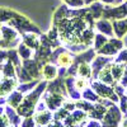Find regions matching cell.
Segmentation results:
<instances>
[{
    "label": "cell",
    "instance_id": "cell-1",
    "mask_svg": "<svg viewBox=\"0 0 127 127\" xmlns=\"http://www.w3.org/2000/svg\"><path fill=\"white\" fill-rule=\"evenodd\" d=\"M6 24L10 26V27H13L20 36L24 34V33H29V32H34V33L41 34V29H39L36 24L32 23L26 15L19 14V13H17V15H15L14 18H12L10 20H8Z\"/></svg>",
    "mask_w": 127,
    "mask_h": 127
},
{
    "label": "cell",
    "instance_id": "cell-2",
    "mask_svg": "<svg viewBox=\"0 0 127 127\" xmlns=\"http://www.w3.org/2000/svg\"><path fill=\"white\" fill-rule=\"evenodd\" d=\"M0 41H1V48L10 50L19 45L20 37L13 27L8 24H1V27H0Z\"/></svg>",
    "mask_w": 127,
    "mask_h": 127
},
{
    "label": "cell",
    "instance_id": "cell-3",
    "mask_svg": "<svg viewBox=\"0 0 127 127\" xmlns=\"http://www.w3.org/2000/svg\"><path fill=\"white\" fill-rule=\"evenodd\" d=\"M45 88H46V83L43 81L37 87V89L34 92H32L29 95H27V97L24 98V100H23V104L18 107V113L22 114V116H29L32 113V111H33V108H34V104H36L38 97L41 95V93L43 92Z\"/></svg>",
    "mask_w": 127,
    "mask_h": 127
},
{
    "label": "cell",
    "instance_id": "cell-4",
    "mask_svg": "<svg viewBox=\"0 0 127 127\" xmlns=\"http://www.w3.org/2000/svg\"><path fill=\"white\" fill-rule=\"evenodd\" d=\"M104 18H114V19H122L127 17V0L117 8H104L103 12Z\"/></svg>",
    "mask_w": 127,
    "mask_h": 127
},
{
    "label": "cell",
    "instance_id": "cell-5",
    "mask_svg": "<svg viewBox=\"0 0 127 127\" xmlns=\"http://www.w3.org/2000/svg\"><path fill=\"white\" fill-rule=\"evenodd\" d=\"M122 46L123 43L120 38H112L99 50V54L100 55H114L118 50L122 48Z\"/></svg>",
    "mask_w": 127,
    "mask_h": 127
},
{
    "label": "cell",
    "instance_id": "cell-6",
    "mask_svg": "<svg viewBox=\"0 0 127 127\" xmlns=\"http://www.w3.org/2000/svg\"><path fill=\"white\" fill-rule=\"evenodd\" d=\"M23 67L31 74V76L33 79H39L42 75V66H39V64L36 60H24L23 61Z\"/></svg>",
    "mask_w": 127,
    "mask_h": 127
},
{
    "label": "cell",
    "instance_id": "cell-7",
    "mask_svg": "<svg viewBox=\"0 0 127 127\" xmlns=\"http://www.w3.org/2000/svg\"><path fill=\"white\" fill-rule=\"evenodd\" d=\"M39 36L38 33H34V32H29V33H24L22 34V42L26 43L28 47H31L32 50H38L41 41H39Z\"/></svg>",
    "mask_w": 127,
    "mask_h": 127
},
{
    "label": "cell",
    "instance_id": "cell-8",
    "mask_svg": "<svg viewBox=\"0 0 127 127\" xmlns=\"http://www.w3.org/2000/svg\"><path fill=\"white\" fill-rule=\"evenodd\" d=\"M113 29H114V34L117 38H122L127 33V18L125 19H116L113 20Z\"/></svg>",
    "mask_w": 127,
    "mask_h": 127
},
{
    "label": "cell",
    "instance_id": "cell-9",
    "mask_svg": "<svg viewBox=\"0 0 127 127\" xmlns=\"http://www.w3.org/2000/svg\"><path fill=\"white\" fill-rule=\"evenodd\" d=\"M112 24L108 22V20H105V19H102L99 20V22L97 23V29L102 34H107L109 37L113 36V32H112Z\"/></svg>",
    "mask_w": 127,
    "mask_h": 127
},
{
    "label": "cell",
    "instance_id": "cell-10",
    "mask_svg": "<svg viewBox=\"0 0 127 127\" xmlns=\"http://www.w3.org/2000/svg\"><path fill=\"white\" fill-rule=\"evenodd\" d=\"M3 71V76L4 78H15V65L10 61L8 60L4 65L1 66V69H0Z\"/></svg>",
    "mask_w": 127,
    "mask_h": 127
},
{
    "label": "cell",
    "instance_id": "cell-11",
    "mask_svg": "<svg viewBox=\"0 0 127 127\" xmlns=\"http://www.w3.org/2000/svg\"><path fill=\"white\" fill-rule=\"evenodd\" d=\"M56 72H57V70H56L54 64H46L42 67V76L46 80H52L56 76Z\"/></svg>",
    "mask_w": 127,
    "mask_h": 127
},
{
    "label": "cell",
    "instance_id": "cell-12",
    "mask_svg": "<svg viewBox=\"0 0 127 127\" xmlns=\"http://www.w3.org/2000/svg\"><path fill=\"white\" fill-rule=\"evenodd\" d=\"M17 15V12L13 9L9 8H0V23L3 22H8L12 18H14Z\"/></svg>",
    "mask_w": 127,
    "mask_h": 127
},
{
    "label": "cell",
    "instance_id": "cell-13",
    "mask_svg": "<svg viewBox=\"0 0 127 127\" xmlns=\"http://www.w3.org/2000/svg\"><path fill=\"white\" fill-rule=\"evenodd\" d=\"M18 54L23 60H29L32 57V48L28 47L23 42H20L18 45Z\"/></svg>",
    "mask_w": 127,
    "mask_h": 127
},
{
    "label": "cell",
    "instance_id": "cell-14",
    "mask_svg": "<svg viewBox=\"0 0 127 127\" xmlns=\"http://www.w3.org/2000/svg\"><path fill=\"white\" fill-rule=\"evenodd\" d=\"M23 99V93H20L19 90L18 92H14L10 94V97L8 98V103L12 105V107H18L19 103L22 102Z\"/></svg>",
    "mask_w": 127,
    "mask_h": 127
},
{
    "label": "cell",
    "instance_id": "cell-15",
    "mask_svg": "<svg viewBox=\"0 0 127 127\" xmlns=\"http://www.w3.org/2000/svg\"><path fill=\"white\" fill-rule=\"evenodd\" d=\"M103 12H104V8H103L102 4H99V3H94V4L89 8V13L93 15V18H98V17L103 15Z\"/></svg>",
    "mask_w": 127,
    "mask_h": 127
},
{
    "label": "cell",
    "instance_id": "cell-16",
    "mask_svg": "<svg viewBox=\"0 0 127 127\" xmlns=\"http://www.w3.org/2000/svg\"><path fill=\"white\" fill-rule=\"evenodd\" d=\"M78 72L80 74V76L83 78H89L90 76V66L88 62H83L78 67Z\"/></svg>",
    "mask_w": 127,
    "mask_h": 127
},
{
    "label": "cell",
    "instance_id": "cell-17",
    "mask_svg": "<svg viewBox=\"0 0 127 127\" xmlns=\"http://www.w3.org/2000/svg\"><path fill=\"white\" fill-rule=\"evenodd\" d=\"M95 41H97V42L94 43V48L97 50V51H99L108 42V39L104 37V34H97V36H95Z\"/></svg>",
    "mask_w": 127,
    "mask_h": 127
},
{
    "label": "cell",
    "instance_id": "cell-18",
    "mask_svg": "<svg viewBox=\"0 0 127 127\" xmlns=\"http://www.w3.org/2000/svg\"><path fill=\"white\" fill-rule=\"evenodd\" d=\"M99 79H100L102 81H104V83H107V84H112V76H111V71H109V66L102 70V72H100V75H99Z\"/></svg>",
    "mask_w": 127,
    "mask_h": 127
},
{
    "label": "cell",
    "instance_id": "cell-19",
    "mask_svg": "<svg viewBox=\"0 0 127 127\" xmlns=\"http://www.w3.org/2000/svg\"><path fill=\"white\" fill-rule=\"evenodd\" d=\"M50 118H51V114H50L48 112H42V113H39V114L36 116V121H37L39 125L47 123V122L50 121Z\"/></svg>",
    "mask_w": 127,
    "mask_h": 127
},
{
    "label": "cell",
    "instance_id": "cell-20",
    "mask_svg": "<svg viewBox=\"0 0 127 127\" xmlns=\"http://www.w3.org/2000/svg\"><path fill=\"white\" fill-rule=\"evenodd\" d=\"M108 60H109V59H103V57H98V59H97V61L93 64L94 70H95V75H94V76H97V71H98V69H99L100 66H104L105 64H107Z\"/></svg>",
    "mask_w": 127,
    "mask_h": 127
},
{
    "label": "cell",
    "instance_id": "cell-21",
    "mask_svg": "<svg viewBox=\"0 0 127 127\" xmlns=\"http://www.w3.org/2000/svg\"><path fill=\"white\" fill-rule=\"evenodd\" d=\"M37 80H34V81H31V83H28V84H23V85H19L18 87V90L20 92V93H26L27 90H29V89H32L34 85H37Z\"/></svg>",
    "mask_w": 127,
    "mask_h": 127
},
{
    "label": "cell",
    "instance_id": "cell-22",
    "mask_svg": "<svg viewBox=\"0 0 127 127\" xmlns=\"http://www.w3.org/2000/svg\"><path fill=\"white\" fill-rule=\"evenodd\" d=\"M62 1H65L67 5H70L72 8H81L84 5L83 0H62Z\"/></svg>",
    "mask_w": 127,
    "mask_h": 127
},
{
    "label": "cell",
    "instance_id": "cell-23",
    "mask_svg": "<svg viewBox=\"0 0 127 127\" xmlns=\"http://www.w3.org/2000/svg\"><path fill=\"white\" fill-rule=\"evenodd\" d=\"M6 61H8V51L0 50V69H1V66Z\"/></svg>",
    "mask_w": 127,
    "mask_h": 127
},
{
    "label": "cell",
    "instance_id": "cell-24",
    "mask_svg": "<svg viewBox=\"0 0 127 127\" xmlns=\"http://www.w3.org/2000/svg\"><path fill=\"white\" fill-rule=\"evenodd\" d=\"M121 61H125V62H127V50L122 51V52H121V55L118 56V59L116 60V62H117V64H120Z\"/></svg>",
    "mask_w": 127,
    "mask_h": 127
},
{
    "label": "cell",
    "instance_id": "cell-25",
    "mask_svg": "<svg viewBox=\"0 0 127 127\" xmlns=\"http://www.w3.org/2000/svg\"><path fill=\"white\" fill-rule=\"evenodd\" d=\"M75 85H76V88H78V89H83L84 87L87 85L85 79H84V78H81V79H78V80H76V83H75Z\"/></svg>",
    "mask_w": 127,
    "mask_h": 127
},
{
    "label": "cell",
    "instance_id": "cell-26",
    "mask_svg": "<svg viewBox=\"0 0 127 127\" xmlns=\"http://www.w3.org/2000/svg\"><path fill=\"white\" fill-rule=\"evenodd\" d=\"M23 127H33V121H32V118H27L23 122Z\"/></svg>",
    "mask_w": 127,
    "mask_h": 127
},
{
    "label": "cell",
    "instance_id": "cell-27",
    "mask_svg": "<svg viewBox=\"0 0 127 127\" xmlns=\"http://www.w3.org/2000/svg\"><path fill=\"white\" fill-rule=\"evenodd\" d=\"M105 4H116V0H102Z\"/></svg>",
    "mask_w": 127,
    "mask_h": 127
},
{
    "label": "cell",
    "instance_id": "cell-28",
    "mask_svg": "<svg viewBox=\"0 0 127 127\" xmlns=\"http://www.w3.org/2000/svg\"><path fill=\"white\" fill-rule=\"evenodd\" d=\"M123 0H116V4H118V3H122Z\"/></svg>",
    "mask_w": 127,
    "mask_h": 127
},
{
    "label": "cell",
    "instance_id": "cell-29",
    "mask_svg": "<svg viewBox=\"0 0 127 127\" xmlns=\"http://www.w3.org/2000/svg\"><path fill=\"white\" fill-rule=\"evenodd\" d=\"M0 48H1V41H0Z\"/></svg>",
    "mask_w": 127,
    "mask_h": 127
},
{
    "label": "cell",
    "instance_id": "cell-30",
    "mask_svg": "<svg viewBox=\"0 0 127 127\" xmlns=\"http://www.w3.org/2000/svg\"><path fill=\"white\" fill-rule=\"evenodd\" d=\"M0 27H1V23H0Z\"/></svg>",
    "mask_w": 127,
    "mask_h": 127
}]
</instances>
